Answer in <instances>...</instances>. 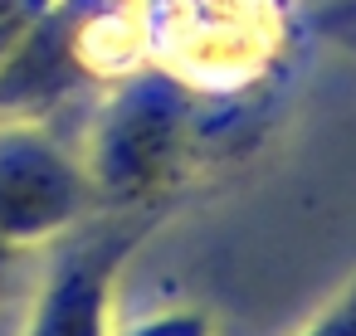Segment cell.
<instances>
[{
	"label": "cell",
	"mask_w": 356,
	"mask_h": 336,
	"mask_svg": "<svg viewBox=\"0 0 356 336\" xmlns=\"http://www.w3.org/2000/svg\"><path fill=\"white\" fill-rule=\"evenodd\" d=\"M98 205L88 171L40 122L15 117L0 127V244L30 249L74 234Z\"/></svg>",
	"instance_id": "3957f363"
},
{
	"label": "cell",
	"mask_w": 356,
	"mask_h": 336,
	"mask_svg": "<svg viewBox=\"0 0 356 336\" xmlns=\"http://www.w3.org/2000/svg\"><path fill=\"white\" fill-rule=\"evenodd\" d=\"M302 336H356V278H351V287H346Z\"/></svg>",
	"instance_id": "5b68a950"
},
{
	"label": "cell",
	"mask_w": 356,
	"mask_h": 336,
	"mask_svg": "<svg viewBox=\"0 0 356 336\" xmlns=\"http://www.w3.org/2000/svg\"><path fill=\"white\" fill-rule=\"evenodd\" d=\"M152 215L137 219H108L98 229H83L44 278L25 336H108L113 317V287L127 263V253L142 244Z\"/></svg>",
	"instance_id": "277c9868"
},
{
	"label": "cell",
	"mask_w": 356,
	"mask_h": 336,
	"mask_svg": "<svg viewBox=\"0 0 356 336\" xmlns=\"http://www.w3.org/2000/svg\"><path fill=\"white\" fill-rule=\"evenodd\" d=\"M137 336H205V326H200L195 317H166V321H152V326H142Z\"/></svg>",
	"instance_id": "8992f818"
},
{
	"label": "cell",
	"mask_w": 356,
	"mask_h": 336,
	"mask_svg": "<svg viewBox=\"0 0 356 336\" xmlns=\"http://www.w3.org/2000/svg\"><path fill=\"white\" fill-rule=\"evenodd\" d=\"M191 88H181L171 74L152 69L127 78L98 112L83 151L88 185L103 205L113 210H142L152 205L181 156H186V132H191Z\"/></svg>",
	"instance_id": "7a4b0ae2"
},
{
	"label": "cell",
	"mask_w": 356,
	"mask_h": 336,
	"mask_svg": "<svg viewBox=\"0 0 356 336\" xmlns=\"http://www.w3.org/2000/svg\"><path fill=\"white\" fill-rule=\"evenodd\" d=\"M15 258H20V249L0 244V297H6V292H10V283H15Z\"/></svg>",
	"instance_id": "52a82bcc"
},
{
	"label": "cell",
	"mask_w": 356,
	"mask_h": 336,
	"mask_svg": "<svg viewBox=\"0 0 356 336\" xmlns=\"http://www.w3.org/2000/svg\"><path fill=\"white\" fill-rule=\"evenodd\" d=\"M147 59L181 88L229 93L259 78L283 44V0H142Z\"/></svg>",
	"instance_id": "6da1fadb"
}]
</instances>
